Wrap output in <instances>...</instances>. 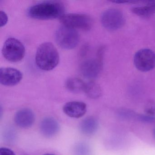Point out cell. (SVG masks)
<instances>
[{
	"label": "cell",
	"mask_w": 155,
	"mask_h": 155,
	"mask_svg": "<svg viewBox=\"0 0 155 155\" xmlns=\"http://www.w3.org/2000/svg\"><path fill=\"white\" fill-rule=\"evenodd\" d=\"M43 155H54V154H50V153H47V154H44Z\"/></svg>",
	"instance_id": "cell-24"
},
{
	"label": "cell",
	"mask_w": 155,
	"mask_h": 155,
	"mask_svg": "<svg viewBox=\"0 0 155 155\" xmlns=\"http://www.w3.org/2000/svg\"><path fill=\"white\" fill-rule=\"evenodd\" d=\"M143 2L145 3V5L151 6V7L155 8V0H154V1H143Z\"/></svg>",
	"instance_id": "cell-23"
},
{
	"label": "cell",
	"mask_w": 155,
	"mask_h": 155,
	"mask_svg": "<svg viewBox=\"0 0 155 155\" xmlns=\"http://www.w3.org/2000/svg\"><path fill=\"white\" fill-rule=\"evenodd\" d=\"M8 21V16L4 12H0V26L1 27L5 26Z\"/></svg>",
	"instance_id": "cell-18"
},
{
	"label": "cell",
	"mask_w": 155,
	"mask_h": 155,
	"mask_svg": "<svg viewBox=\"0 0 155 155\" xmlns=\"http://www.w3.org/2000/svg\"><path fill=\"white\" fill-rule=\"evenodd\" d=\"M147 112L150 114L155 113V103H151L147 108Z\"/></svg>",
	"instance_id": "cell-22"
},
{
	"label": "cell",
	"mask_w": 155,
	"mask_h": 155,
	"mask_svg": "<svg viewBox=\"0 0 155 155\" xmlns=\"http://www.w3.org/2000/svg\"><path fill=\"white\" fill-rule=\"evenodd\" d=\"M102 57L91 58L83 61L80 66L81 74L87 78L93 79L99 75L102 68Z\"/></svg>",
	"instance_id": "cell-8"
},
{
	"label": "cell",
	"mask_w": 155,
	"mask_h": 155,
	"mask_svg": "<svg viewBox=\"0 0 155 155\" xmlns=\"http://www.w3.org/2000/svg\"><path fill=\"white\" fill-rule=\"evenodd\" d=\"M131 11L141 18H149L155 14V8L146 5L145 6L133 7L131 8Z\"/></svg>",
	"instance_id": "cell-16"
},
{
	"label": "cell",
	"mask_w": 155,
	"mask_h": 155,
	"mask_svg": "<svg viewBox=\"0 0 155 155\" xmlns=\"http://www.w3.org/2000/svg\"><path fill=\"white\" fill-rule=\"evenodd\" d=\"M35 115L32 110L23 108L18 110L15 114L14 120L18 127L24 128L30 127L35 121Z\"/></svg>",
	"instance_id": "cell-11"
},
{
	"label": "cell",
	"mask_w": 155,
	"mask_h": 155,
	"mask_svg": "<svg viewBox=\"0 0 155 155\" xmlns=\"http://www.w3.org/2000/svg\"><path fill=\"white\" fill-rule=\"evenodd\" d=\"M65 7L59 2H44L31 7L28 13L30 17L38 20H51L64 15Z\"/></svg>",
	"instance_id": "cell-1"
},
{
	"label": "cell",
	"mask_w": 155,
	"mask_h": 155,
	"mask_svg": "<svg viewBox=\"0 0 155 155\" xmlns=\"http://www.w3.org/2000/svg\"><path fill=\"white\" fill-rule=\"evenodd\" d=\"M84 91L88 97L91 99L98 98L102 94L100 85L93 81L86 83Z\"/></svg>",
	"instance_id": "cell-14"
},
{
	"label": "cell",
	"mask_w": 155,
	"mask_h": 155,
	"mask_svg": "<svg viewBox=\"0 0 155 155\" xmlns=\"http://www.w3.org/2000/svg\"><path fill=\"white\" fill-rule=\"evenodd\" d=\"M76 152L77 155H87L88 153V149L84 145H80L77 147Z\"/></svg>",
	"instance_id": "cell-17"
},
{
	"label": "cell",
	"mask_w": 155,
	"mask_h": 155,
	"mask_svg": "<svg viewBox=\"0 0 155 155\" xmlns=\"http://www.w3.org/2000/svg\"><path fill=\"white\" fill-rule=\"evenodd\" d=\"M110 2L113 3H117V4L136 3L140 2V1H135V0H113Z\"/></svg>",
	"instance_id": "cell-21"
},
{
	"label": "cell",
	"mask_w": 155,
	"mask_h": 155,
	"mask_svg": "<svg viewBox=\"0 0 155 155\" xmlns=\"http://www.w3.org/2000/svg\"><path fill=\"white\" fill-rule=\"evenodd\" d=\"M0 155H16L14 151L8 148L2 147L0 149Z\"/></svg>",
	"instance_id": "cell-19"
},
{
	"label": "cell",
	"mask_w": 155,
	"mask_h": 155,
	"mask_svg": "<svg viewBox=\"0 0 155 155\" xmlns=\"http://www.w3.org/2000/svg\"><path fill=\"white\" fill-rule=\"evenodd\" d=\"M41 133L47 137H51L58 132L60 126L56 119L52 117H47L43 119L40 124Z\"/></svg>",
	"instance_id": "cell-12"
},
{
	"label": "cell",
	"mask_w": 155,
	"mask_h": 155,
	"mask_svg": "<svg viewBox=\"0 0 155 155\" xmlns=\"http://www.w3.org/2000/svg\"><path fill=\"white\" fill-rule=\"evenodd\" d=\"M63 112L71 118H79L83 117L87 110V105L81 101L67 102L63 107Z\"/></svg>",
	"instance_id": "cell-10"
},
{
	"label": "cell",
	"mask_w": 155,
	"mask_h": 155,
	"mask_svg": "<svg viewBox=\"0 0 155 155\" xmlns=\"http://www.w3.org/2000/svg\"><path fill=\"white\" fill-rule=\"evenodd\" d=\"M2 53L4 58L8 61L18 62L25 56V47L18 40L14 38H9L6 41L3 45Z\"/></svg>",
	"instance_id": "cell-4"
},
{
	"label": "cell",
	"mask_w": 155,
	"mask_h": 155,
	"mask_svg": "<svg viewBox=\"0 0 155 155\" xmlns=\"http://www.w3.org/2000/svg\"><path fill=\"white\" fill-rule=\"evenodd\" d=\"M153 135H154V137L155 138V128L154 129V131H153Z\"/></svg>",
	"instance_id": "cell-25"
},
{
	"label": "cell",
	"mask_w": 155,
	"mask_h": 155,
	"mask_svg": "<svg viewBox=\"0 0 155 155\" xmlns=\"http://www.w3.org/2000/svg\"><path fill=\"white\" fill-rule=\"evenodd\" d=\"M101 22L103 27L110 31H115L122 28L125 23V18L119 10L110 8L103 12Z\"/></svg>",
	"instance_id": "cell-6"
},
{
	"label": "cell",
	"mask_w": 155,
	"mask_h": 155,
	"mask_svg": "<svg viewBox=\"0 0 155 155\" xmlns=\"http://www.w3.org/2000/svg\"><path fill=\"white\" fill-rule=\"evenodd\" d=\"M98 127V123L96 119L89 117L83 120L81 123L80 130L83 134L91 135L96 132Z\"/></svg>",
	"instance_id": "cell-13"
},
{
	"label": "cell",
	"mask_w": 155,
	"mask_h": 155,
	"mask_svg": "<svg viewBox=\"0 0 155 155\" xmlns=\"http://www.w3.org/2000/svg\"><path fill=\"white\" fill-rule=\"evenodd\" d=\"M22 74L17 69L3 68L0 69V82L5 86H15L20 82Z\"/></svg>",
	"instance_id": "cell-9"
},
{
	"label": "cell",
	"mask_w": 155,
	"mask_h": 155,
	"mask_svg": "<svg viewBox=\"0 0 155 155\" xmlns=\"http://www.w3.org/2000/svg\"><path fill=\"white\" fill-rule=\"evenodd\" d=\"M62 25L85 31L90 30L93 26V21L88 15L78 13L64 14L60 18Z\"/></svg>",
	"instance_id": "cell-5"
},
{
	"label": "cell",
	"mask_w": 155,
	"mask_h": 155,
	"mask_svg": "<svg viewBox=\"0 0 155 155\" xmlns=\"http://www.w3.org/2000/svg\"><path fill=\"white\" fill-rule=\"evenodd\" d=\"M55 39L58 45L64 49L74 48L79 42V35L72 28L62 25L56 32Z\"/></svg>",
	"instance_id": "cell-3"
},
{
	"label": "cell",
	"mask_w": 155,
	"mask_h": 155,
	"mask_svg": "<svg viewBox=\"0 0 155 155\" xmlns=\"http://www.w3.org/2000/svg\"><path fill=\"white\" fill-rule=\"evenodd\" d=\"M85 85L86 83L78 78H70L66 82V88L69 91L74 93L84 91Z\"/></svg>",
	"instance_id": "cell-15"
},
{
	"label": "cell",
	"mask_w": 155,
	"mask_h": 155,
	"mask_svg": "<svg viewBox=\"0 0 155 155\" xmlns=\"http://www.w3.org/2000/svg\"><path fill=\"white\" fill-rule=\"evenodd\" d=\"M139 119L141 121L147 122H152L155 120L154 118L152 116H147V115H140L139 117Z\"/></svg>",
	"instance_id": "cell-20"
},
{
	"label": "cell",
	"mask_w": 155,
	"mask_h": 155,
	"mask_svg": "<svg viewBox=\"0 0 155 155\" xmlns=\"http://www.w3.org/2000/svg\"><path fill=\"white\" fill-rule=\"evenodd\" d=\"M59 59L58 50L52 43H42L37 49L35 61L37 66L42 70L48 71L53 69L58 64Z\"/></svg>",
	"instance_id": "cell-2"
},
{
	"label": "cell",
	"mask_w": 155,
	"mask_h": 155,
	"mask_svg": "<svg viewBox=\"0 0 155 155\" xmlns=\"http://www.w3.org/2000/svg\"><path fill=\"white\" fill-rule=\"evenodd\" d=\"M134 65L138 70L147 72L155 68V53L150 49L138 51L133 59Z\"/></svg>",
	"instance_id": "cell-7"
}]
</instances>
